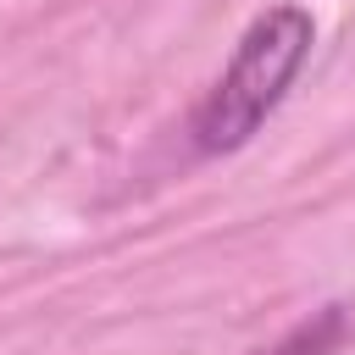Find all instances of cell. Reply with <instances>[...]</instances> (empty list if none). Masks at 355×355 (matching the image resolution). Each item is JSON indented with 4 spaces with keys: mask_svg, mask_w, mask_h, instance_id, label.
<instances>
[{
    "mask_svg": "<svg viewBox=\"0 0 355 355\" xmlns=\"http://www.w3.org/2000/svg\"><path fill=\"white\" fill-rule=\"evenodd\" d=\"M316 44V17L300 0H277L266 6L233 44L222 78L200 94L194 116H189V139L200 155H233L244 150L261 122L283 105V94L294 89V78L305 72Z\"/></svg>",
    "mask_w": 355,
    "mask_h": 355,
    "instance_id": "6da1fadb",
    "label": "cell"
},
{
    "mask_svg": "<svg viewBox=\"0 0 355 355\" xmlns=\"http://www.w3.org/2000/svg\"><path fill=\"white\" fill-rule=\"evenodd\" d=\"M344 333H349L344 305H322L311 322H300L283 344H272V349H261V355H333V349L344 344Z\"/></svg>",
    "mask_w": 355,
    "mask_h": 355,
    "instance_id": "7a4b0ae2",
    "label": "cell"
}]
</instances>
